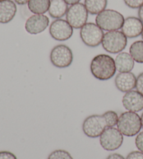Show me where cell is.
<instances>
[{
	"label": "cell",
	"mask_w": 143,
	"mask_h": 159,
	"mask_svg": "<svg viewBox=\"0 0 143 159\" xmlns=\"http://www.w3.org/2000/svg\"><path fill=\"white\" fill-rule=\"evenodd\" d=\"M90 70L92 75L101 81L108 80L115 75L117 69L114 59L112 57L100 54L94 57L90 64Z\"/></svg>",
	"instance_id": "1"
},
{
	"label": "cell",
	"mask_w": 143,
	"mask_h": 159,
	"mask_svg": "<svg viewBox=\"0 0 143 159\" xmlns=\"http://www.w3.org/2000/svg\"><path fill=\"white\" fill-rule=\"evenodd\" d=\"M117 129L123 135L133 137L137 135L142 129L141 118L136 112L127 111L119 117Z\"/></svg>",
	"instance_id": "2"
},
{
	"label": "cell",
	"mask_w": 143,
	"mask_h": 159,
	"mask_svg": "<svg viewBox=\"0 0 143 159\" xmlns=\"http://www.w3.org/2000/svg\"><path fill=\"white\" fill-rule=\"evenodd\" d=\"M124 17L121 13L113 9H105L96 17V25L104 31H117L122 29Z\"/></svg>",
	"instance_id": "3"
},
{
	"label": "cell",
	"mask_w": 143,
	"mask_h": 159,
	"mask_svg": "<svg viewBox=\"0 0 143 159\" xmlns=\"http://www.w3.org/2000/svg\"><path fill=\"white\" fill-rule=\"evenodd\" d=\"M101 44L106 52L111 54H119L127 47V37L122 31H110L104 34Z\"/></svg>",
	"instance_id": "4"
},
{
	"label": "cell",
	"mask_w": 143,
	"mask_h": 159,
	"mask_svg": "<svg viewBox=\"0 0 143 159\" xmlns=\"http://www.w3.org/2000/svg\"><path fill=\"white\" fill-rule=\"evenodd\" d=\"M50 59L54 66L64 69L70 66L73 61V54L71 48L64 44L54 47L50 52Z\"/></svg>",
	"instance_id": "5"
},
{
	"label": "cell",
	"mask_w": 143,
	"mask_h": 159,
	"mask_svg": "<svg viewBox=\"0 0 143 159\" xmlns=\"http://www.w3.org/2000/svg\"><path fill=\"white\" fill-rule=\"evenodd\" d=\"M80 36L82 41L90 48H96L101 44L104 33L96 24L87 22L81 29Z\"/></svg>",
	"instance_id": "6"
},
{
	"label": "cell",
	"mask_w": 143,
	"mask_h": 159,
	"mask_svg": "<svg viewBox=\"0 0 143 159\" xmlns=\"http://www.w3.org/2000/svg\"><path fill=\"white\" fill-rule=\"evenodd\" d=\"M106 129L107 125L103 115H90L82 123L83 133L86 136L91 138H99Z\"/></svg>",
	"instance_id": "7"
},
{
	"label": "cell",
	"mask_w": 143,
	"mask_h": 159,
	"mask_svg": "<svg viewBox=\"0 0 143 159\" xmlns=\"http://www.w3.org/2000/svg\"><path fill=\"white\" fill-rule=\"evenodd\" d=\"M99 138L101 146L108 152L118 149L124 142V135L118 129L114 127L107 128Z\"/></svg>",
	"instance_id": "8"
},
{
	"label": "cell",
	"mask_w": 143,
	"mask_h": 159,
	"mask_svg": "<svg viewBox=\"0 0 143 159\" xmlns=\"http://www.w3.org/2000/svg\"><path fill=\"white\" fill-rule=\"evenodd\" d=\"M88 13L85 4L78 3L68 8L66 19L73 29H81L87 23Z\"/></svg>",
	"instance_id": "9"
},
{
	"label": "cell",
	"mask_w": 143,
	"mask_h": 159,
	"mask_svg": "<svg viewBox=\"0 0 143 159\" xmlns=\"http://www.w3.org/2000/svg\"><path fill=\"white\" fill-rule=\"evenodd\" d=\"M49 32L51 37L56 41H65L73 36V28L67 20L56 19L50 24Z\"/></svg>",
	"instance_id": "10"
},
{
	"label": "cell",
	"mask_w": 143,
	"mask_h": 159,
	"mask_svg": "<svg viewBox=\"0 0 143 159\" xmlns=\"http://www.w3.org/2000/svg\"><path fill=\"white\" fill-rule=\"evenodd\" d=\"M49 23V18L44 14H34L27 20L25 28L30 34L36 35L44 32Z\"/></svg>",
	"instance_id": "11"
},
{
	"label": "cell",
	"mask_w": 143,
	"mask_h": 159,
	"mask_svg": "<svg viewBox=\"0 0 143 159\" xmlns=\"http://www.w3.org/2000/svg\"><path fill=\"white\" fill-rule=\"evenodd\" d=\"M122 105L127 111L141 112L143 110V95L137 90L125 93L122 98Z\"/></svg>",
	"instance_id": "12"
},
{
	"label": "cell",
	"mask_w": 143,
	"mask_h": 159,
	"mask_svg": "<svg viewBox=\"0 0 143 159\" xmlns=\"http://www.w3.org/2000/svg\"><path fill=\"white\" fill-rule=\"evenodd\" d=\"M122 32L127 39H134L142 34L143 22L139 18L130 16L125 18L122 27Z\"/></svg>",
	"instance_id": "13"
},
{
	"label": "cell",
	"mask_w": 143,
	"mask_h": 159,
	"mask_svg": "<svg viewBox=\"0 0 143 159\" xmlns=\"http://www.w3.org/2000/svg\"><path fill=\"white\" fill-rule=\"evenodd\" d=\"M136 79L135 74L132 72L119 73L114 79V84L120 92L127 93L136 88Z\"/></svg>",
	"instance_id": "14"
},
{
	"label": "cell",
	"mask_w": 143,
	"mask_h": 159,
	"mask_svg": "<svg viewBox=\"0 0 143 159\" xmlns=\"http://www.w3.org/2000/svg\"><path fill=\"white\" fill-rule=\"evenodd\" d=\"M17 13L16 2L12 0L0 2V23L7 24L15 18Z\"/></svg>",
	"instance_id": "15"
},
{
	"label": "cell",
	"mask_w": 143,
	"mask_h": 159,
	"mask_svg": "<svg viewBox=\"0 0 143 159\" xmlns=\"http://www.w3.org/2000/svg\"><path fill=\"white\" fill-rule=\"evenodd\" d=\"M117 70L119 73L131 72L135 66V61L130 53L122 52L114 59Z\"/></svg>",
	"instance_id": "16"
},
{
	"label": "cell",
	"mask_w": 143,
	"mask_h": 159,
	"mask_svg": "<svg viewBox=\"0 0 143 159\" xmlns=\"http://www.w3.org/2000/svg\"><path fill=\"white\" fill-rule=\"evenodd\" d=\"M68 9V4L64 0H50L48 13L51 18L60 19L67 14Z\"/></svg>",
	"instance_id": "17"
},
{
	"label": "cell",
	"mask_w": 143,
	"mask_h": 159,
	"mask_svg": "<svg viewBox=\"0 0 143 159\" xmlns=\"http://www.w3.org/2000/svg\"><path fill=\"white\" fill-rule=\"evenodd\" d=\"M85 6L91 15H98L107 7L108 0H85Z\"/></svg>",
	"instance_id": "18"
},
{
	"label": "cell",
	"mask_w": 143,
	"mask_h": 159,
	"mask_svg": "<svg viewBox=\"0 0 143 159\" xmlns=\"http://www.w3.org/2000/svg\"><path fill=\"white\" fill-rule=\"evenodd\" d=\"M50 0H30L27 4L28 8L34 14H44L48 11Z\"/></svg>",
	"instance_id": "19"
},
{
	"label": "cell",
	"mask_w": 143,
	"mask_h": 159,
	"mask_svg": "<svg viewBox=\"0 0 143 159\" xmlns=\"http://www.w3.org/2000/svg\"><path fill=\"white\" fill-rule=\"evenodd\" d=\"M129 53L137 63L143 64V41L133 42L130 46Z\"/></svg>",
	"instance_id": "20"
},
{
	"label": "cell",
	"mask_w": 143,
	"mask_h": 159,
	"mask_svg": "<svg viewBox=\"0 0 143 159\" xmlns=\"http://www.w3.org/2000/svg\"><path fill=\"white\" fill-rule=\"evenodd\" d=\"M104 116L107 128L114 127L117 125L119 121V117L117 113L113 110H108L102 115Z\"/></svg>",
	"instance_id": "21"
},
{
	"label": "cell",
	"mask_w": 143,
	"mask_h": 159,
	"mask_svg": "<svg viewBox=\"0 0 143 159\" xmlns=\"http://www.w3.org/2000/svg\"><path fill=\"white\" fill-rule=\"evenodd\" d=\"M48 159H73L68 152L64 149H57L51 152Z\"/></svg>",
	"instance_id": "22"
},
{
	"label": "cell",
	"mask_w": 143,
	"mask_h": 159,
	"mask_svg": "<svg viewBox=\"0 0 143 159\" xmlns=\"http://www.w3.org/2000/svg\"><path fill=\"white\" fill-rule=\"evenodd\" d=\"M125 4L133 9L139 8L143 4V0H124Z\"/></svg>",
	"instance_id": "23"
},
{
	"label": "cell",
	"mask_w": 143,
	"mask_h": 159,
	"mask_svg": "<svg viewBox=\"0 0 143 159\" xmlns=\"http://www.w3.org/2000/svg\"><path fill=\"white\" fill-rule=\"evenodd\" d=\"M136 89L139 93L143 95V72L140 73L137 77Z\"/></svg>",
	"instance_id": "24"
},
{
	"label": "cell",
	"mask_w": 143,
	"mask_h": 159,
	"mask_svg": "<svg viewBox=\"0 0 143 159\" xmlns=\"http://www.w3.org/2000/svg\"><path fill=\"white\" fill-rule=\"evenodd\" d=\"M136 146L139 151L143 152V131L137 135L135 140Z\"/></svg>",
	"instance_id": "25"
},
{
	"label": "cell",
	"mask_w": 143,
	"mask_h": 159,
	"mask_svg": "<svg viewBox=\"0 0 143 159\" xmlns=\"http://www.w3.org/2000/svg\"><path fill=\"white\" fill-rule=\"evenodd\" d=\"M126 159H143V152L141 151H133L127 155Z\"/></svg>",
	"instance_id": "26"
},
{
	"label": "cell",
	"mask_w": 143,
	"mask_h": 159,
	"mask_svg": "<svg viewBox=\"0 0 143 159\" xmlns=\"http://www.w3.org/2000/svg\"><path fill=\"white\" fill-rule=\"evenodd\" d=\"M0 159H18L15 154L8 151L0 152Z\"/></svg>",
	"instance_id": "27"
},
{
	"label": "cell",
	"mask_w": 143,
	"mask_h": 159,
	"mask_svg": "<svg viewBox=\"0 0 143 159\" xmlns=\"http://www.w3.org/2000/svg\"><path fill=\"white\" fill-rule=\"evenodd\" d=\"M106 159H126V158L121 154H117V153H113V154H111L108 156Z\"/></svg>",
	"instance_id": "28"
},
{
	"label": "cell",
	"mask_w": 143,
	"mask_h": 159,
	"mask_svg": "<svg viewBox=\"0 0 143 159\" xmlns=\"http://www.w3.org/2000/svg\"><path fill=\"white\" fill-rule=\"evenodd\" d=\"M138 18L143 22V4L138 8Z\"/></svg>",
	"instance_id": "29"
},
{
	"label": "cell",
	"mask_w": 143,
	"mask_h": 159,
	"mask_svg": "<svg viewBox=\"0 0 143 159\" xmlns=\"http://www.w3.org/2000/svg\"><path fill=\"white\" fill-rule=\"evenodd\" d=\"M64 1L67 3L68 5H73L76 4H78V3H80V2L81 0H64Z\"/></svg>",
	"instance_id": "30"
},
{
	"label": "cell",
	"mask_w": 143,
	"mask_h": 159,
	"mask_svg": "<svg viewBox=\"0 0 143 159\" xmlns=\"http://www.w3.org/2000/svg\"><path fill=\"white\" fill-rule=\"evenodd\" d=\"M29 1H30V0H14V2L18 5H25L26 4H28Z\"/></svg>",
	"instance_id": "31"
},
{
	"label": "cell",
	"mask_w": 143,
	"mask_h": 159,
	"mask_svg": "<svg viewBox=\"0 0 143 159\" xmlns=\"http://www.w3.org/2000/svg\"><path fill=\"white\" fill-rule=\"evenodd\" d=\"M141 123H142V128L143 129V112H142V115H141Z\"/></svg>",
	"instance_id": "32"
},
{
	"label": "cell",
	"mask_w": 143,
	"mask_h": 159,
	"mask_svg": "<svg viewBox=\"0 0 143 159\" xmlns=\"http://www.w3.org/2000/svg\"><path fill=\"white\" fill-rule=\"evenodd\" d=\"M141 36H142V40H143V31H142V32Z\"/></svg>",
	"instance_id": "33"
},
{
	"label": "cell",
	"mask_w": 143,
	"mask_h": 159,
	"mask_svg": "<svg viewBox=\"0 0 143 159\" xmlns=\"http://www.w3.org/2000/svg\"><path fill=\"white\" fill-rule=\"evenodd\" d=\"M1 1H4V0H0V2H1Z\"/></svg>",
	"instance_id": "34"
}]
</instances>
